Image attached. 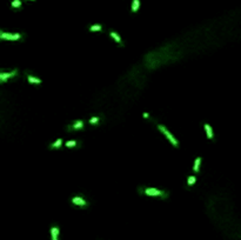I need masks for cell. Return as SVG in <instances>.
<instances>
[{"label": "cell", "mask_w": 241, "mask_h": 240, "mask_svg": "<svg viewBox=\"0 0 241 240\" xmlns=\"http://www.w3.org/2000/svg\"><path fill=\"white\" fill-rule=\"evenodd\" d=\"M195 181H197V176H188V179H187V185H188V186H192V185H194V184H195Z\"/></svg>", "instance_id": "9a60e30c"}, {"label": "cell", "mask_w": 241, "mask_h": 240, "mask_svg": "<svg viewBox=\"0 0 241 240\" xmlns=\"http://www.w3.org/2000/svg\"><path fill=\"white\" fill-rule=\"evenodd\" d=\"M0 38L1 39H6V40H19V39H21L22 35L20 33H14V34H12V33H6L4 31H0Z\"/></svg>", "instance_id": "3957f363"}, {"label": "cell", "mask_w": 241, "mask_h": 240, "mask_svg": "<svg viewBox=\"0 0 241 240\" xmlns=\"http://www.w3.org/2000/svg\"><path fill=\"white\" fill-rule=\"evenodd\" d=\"M205 131H206V134H207L208 139L213 140V132H212V127H211L209 124H205Z\"/></svg>", "instance_id": "30bf717a"}, {"label": "cell", "mask_w": 241, "mask_h": 240, "mask_svg": "<svg viewBox=\"0 0 241 240\" xmlns=\"http://www.w3.org/2000/svg\"><path fill=\"white\" fill-rule=\"evenodd\" d=\"M109 35H111V38H112V39H114V40H115V41L119 44V46H123V40H121V38L119 37V34L117 32H111V33H109Z\"/></svg>", "instance_id": "9c48e42d"}, {"label": "cell", "mask_w": 241, "mask_h": 240, "mask_svg": "<svg viewBox=\"0 0 241 240\" xmlns=\"http://www.w3.org/2000/svg\"><path fill=\"white\" fill-rule=\"evenodd\" d=\"M144 117H145V118H148V117H150V115H148L147 113H144Z\"/></svg>", "instance_id": "d6986e66"}, {"label": "cell", "mask_w": 241, "mask_h": 240, "mask_svg": "<svg viewBox=\"0 0 241 240\" xmlns=\"http://www.w3.org/2000/svg\"><path fill=\"white\" fill-rule=\"evenodd\" d=\"M102 30V26L101 25H92L91 27H90V31L91 32H95V31H101Z\"/></svg>", "instance_id": "e0dca14e"}, {"label": "cell", "mask_w": 241, "mask_h": 240, "mask_svg": "<svg viewBox=\"0 0 241 240\" xmlns=\"http://www.w3.org/2000/svg\"><path fill=\"white\" fill-rule=\"evenodd\" d=\"M72 204L75 205V206H79V207H86L87 206V201L81 195H75V197L72 198Z\"/></svg>", "instance_id": "8992f818"}, {"label": "cell", "mask_w": 241, "mask_h": 240, "mask_svg": "<svg viewBox=\"0 0 241 240\" xmlns=\"http://www.w3.org/2000/svg\"><path fill=\"white\" fill-rule=\"evenodd\" d=\"M138 191L141 194L148 195V197H160L162 199L168 197V192L162 191V190H158V188H154V187H139Z\"/></svg>", "instance_id": "6da1fadb"}, {"label": "cell", "mask_w": 241, "mask_h": 240, "mask_svg": "<svg viewBox=\"0 0 241 240\" xmlns=\"http://www.w3.org/2000/svg\"><path fill=\"white\" fill-rule=\"evenodd\" d=\"M85 127V123L82 120H75L74 123L67 126V129L68 131H80V129H84Z\"/></svg>", "instance_id": "5b68a950"}, {"label": "cell", "mask_w": 241, "mask_h": 240, "mask_svg": "<svg viewBox=\"0 0 241 240\" xmlns=\"http://www.w3.org/2000/svg\"><path fill=\"white\" fill-rule=\"evenodd\" d=\"M18 74V69H13L12 72H0V81L4 84L7 81V79H11Z\"/></svg>", "instance_id": "277c9868"}, {"label": "cell", "mask_w": 241, "mask_h": 240, "mask_svg": "<svg viewBox=\"0 0 241 240\" xmlns=\"http://www.w3.org/2000/svg\"><path fill=\"white\" fill-rule=\"evenodd\" d=\"M21 1L20 0H13L11 2V6L13 7V8H20L21 7Z\"/></svg>", "instance_id": "2e32d148"}, {"label": "cell", "mask_w": 241, "mask_h": 240, "mask_svg": "<svg viewBox=\"0 0 241 240\" xmlns=\"http://www.w3.org/2000/svg\"><path fill=\"white\" fill-rule=\"evenodd\" d=\"M139 6H140V1L139 0H133V2H132V12L133 13H135V12L138 11V8H139Z\"/></svg>", "instance_id": "5bb4252c"}, {"label": "cell", "mask_w": 241, "mask_h": 240, "mask_svg": "<svg viewBox=\"0 0 241 240\" xmlns=\"http://www.w3.org/2000/svg\"><path fill=\"white\" fill-rule=\"evenodd\" d=\"M158 128H159L161 132H162V133L166 135L167 139H168V140L171 141V144L173 145V146H175V147H178V146H179V141H178L177 139H175L174 137H173V135H172L171 132H169V131H168V129H167V128L165 127L164 125H158Z\"/></svg>", "instance_id": "7a4b0ae2"}, {"label": "cell", "mask_w": 241, "mask_h": 240, "mask_svg": "<svg viewBox=\"0 0 241 240\" xmlns=\"http://www.w3.org/2000/svg\"><path fill=\"white\" fill-rule=\"evenodd\" d=\"M51 238L52 240H58L59 238V226L58 225H53L51 227Z\"/></svg>", "instance_id": "52a82bcc"}, {"label": "cell", "mask_w": 241, "mask_h": 240, "mask_svg": "<svg viewBox=\"0 0 241 240\" xmlns=\"http://www.w3.org/2000/svg\"><path fill=\"white\" fill-rule=\"evenodd\" d=\"M99 120H100V118L99 117H92L91 119H90V124H92V125H96V124L99 123Z\"/></svg>", "instance_id": "ac0fdd59"}, {"label": "cell", "mask_w": 241, "mask_h": 240, "mask_svg": "<svg viewBox=\"0 0 241 240\" xmlns=\"http://www.w3.org/2000/svg\"><path fill=\"white\" fill-rule=\"evenodd\" d=\"M26 78H27V80H28V82H30V84H34V85H40V84H41V79L35 78V77H33L32 74H27Z\"/></svg>", "instance_id": "ba28073f"}, {"label": "cell", "mask_w": 241, "mask_h": 240, "mask_svg": "<svg viewBox=\"0 0 241 240\" xmlns=\"http://www.w3.org/2000/svg\"><path fill=\"white\" fill-rule=\"evenodd\" d=\"M200 162H201V158L198 157V158L195 159V161H194V167H193V171L195 172V173H198V172L200 171Z\"/></svg>", "instance_id": "7c38bea8"}, {"label": "cell", "mask_w": 241, "mask_h": 240, "mask_svg": "<svg viewBox=\"0 0 241 240\" xmlns=\"http://www.w3.org/2000/svg\"><path fill=\"white\" fill-rule=\"evenodd\" d=\"M79 143L78 141H75V140H70V141H66L65 143V146L67 147V148H72V147H76V146H79Z\"/></svg>", "instance_id": "4fadbf2b"}, {"label": "cell", "mask_w": 241, "mask_h": 240, "mask_svg": "<svg viewBox=\"0 0 241 240\" xmlns=\"http://www.w3.org/2000/svg\"><path fill=\"white\" fill-rule=\"evenodd\" d=\"M61 145H63V139H57L53 144L49 145V148H51V149L60 148V147H61Z\"/></svg>", "instance_id": "8fae6325"}]
</instances>
